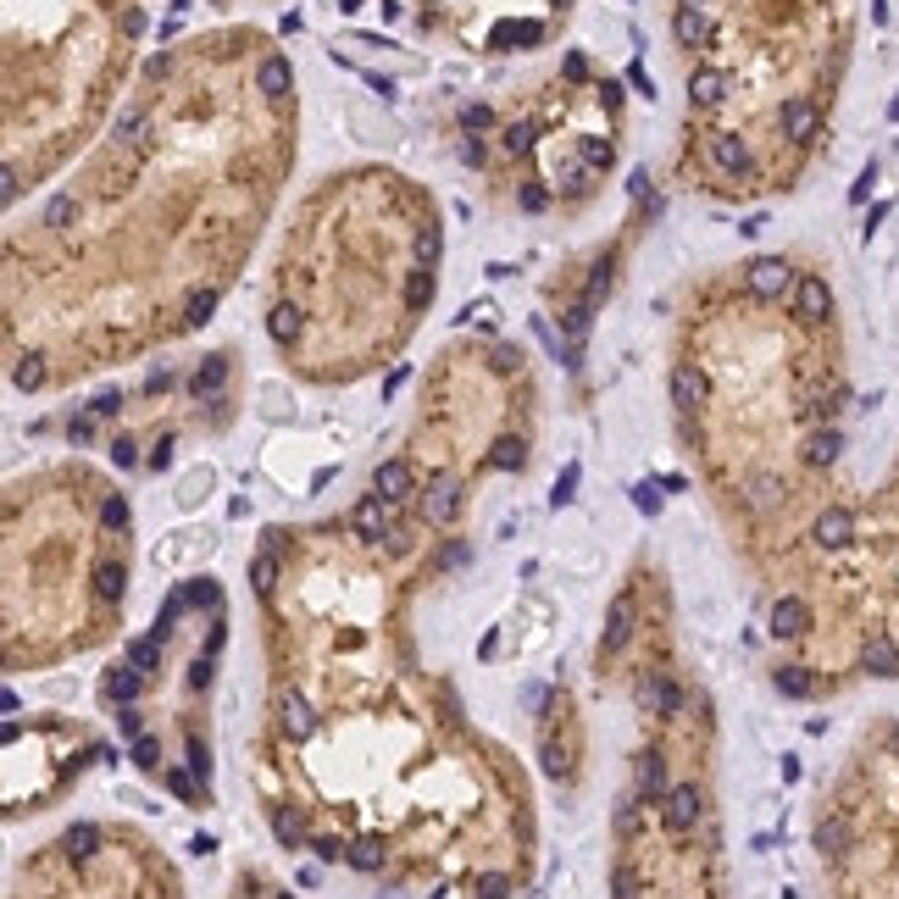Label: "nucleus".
<instances>
[{"label":"nucleus","instance_id":"3","mask_svg":"<svg viewBox=\"0 0 899 899\" xmlns=\"http://www.w3.org/2000/svg\"><path fill=\"white\" fill-rule=\"evenodd\" d=\"M856 34V0H667L683 78L672 183L717 206L806 189L833 145Z\"/></svg>","mask_w":899,"mask_h":899},{"label":"nucleus","instance_id":"9","mask_svg":"<svg viewBox=\"0 0 899 899\" xmlns=\"http://www.w3.org/2000/svg\"><path fill=\"white\" fill-rule=\"evenodd\" d=\"M539 377L516 339L455 334L416 377L400 445L372 466L367 489L411 505L434 534H461L489 478H523L539 450Z\"/></svg>","mask_w":899,"mask_h":899},{"label":"nucleus","instance_id":"5","mask_svg":"<svg viewBox=\"0 0 899 899\" xmlns=\"http://www.w3.org/2000/svg\"><path fill=\"white\" fill-rule=\"evenodd\" d=\"M767 589V633L783 650L772 689L827 699L899 683V450L872 484L811 516Z\"/></svg>","mask_w":899,"mask_h":899},{"label":"nucleus","instance_id":"4","mask_svg":"<svg viewBox=\"0 0 899 899\" xmlns=\"http://www.w3.org/2000/svg\"><path fill=\"white\" fill-rule=\"evenodd\" d=\"M445 211L422 178L350 162L295 201L267 267L261 328L306 389H356L389 372L439 300Z\"/></svg>","mask_w":899,"mask_h":899},{"label":"nucleus","instance_id":"6","mask_svg":"<svg viewBox=\"0 0 899 899\" xmlns=\"http://www.w3.org/2000/svg\"><path fill=\"white\" fill-rule=\"evenodd\" d=\"M7 672H44L117 639L133 578V505L78 455L39 461L0 495Z\"/></svg>","mask_w":899,"mask_h":899},{"label":"nucleus","instance_id":"12","mask_svg":"<svg viewBox=\"0 0 899 899\" xmlns=\"http://www.w3.org/2000/svg\"><path fill=\"white\" fill-rule=\"evenodd\" d=\"M12 899H183V883L139 827L73 822L17 866Z\"/></svg>","mask_w":899,"mask_h":899},{"label":"nucleus","instance_id":"10","mask_svg":"<svg viewBox=\"0 0 899 899\" xmlns=\"http://www.w3.org/2000/svg\"><path fill=\"white\" fill-rule=\"evenodd\" d=\"M827 899H899V717L861 733L817 806Z\"/></svg>","mask_w":899,"mask_h":899},{"label":"nucleus","instance_id":"8","mask_svg":"<svg viewBox=\"0 0 899 899\" xmlns=\"http://www.w3.org/2000/svg\"><path fill=\"white\" fill-rule=\"evenodd\" d=\"M145 0H0L7 211L67 178L139 78Z\"/></svg>","mask_w":899,"mask_h":899},{"label":"nucleus","instance_id":"1","mask_svg":"<svg viewBox=\"0 0 899 899\" xmlns=\"http://www.w3.org/2000/svg\"><path fill=\"white\" fill-rule=\"evenodd\" d=\"M300 162V78L261 23L201 28L139 67L89 156L0 245L17 395H62L195 339L233 295Z\"/></svg>","mask_w":899,"mask_h":899},{"label":"nucleus","instance_id":"14","mask_svg":"<svg viewBox=\"0 0 899 899\" xmlns=\"http://www.w3.org/2000/svg\"><path fill=\"white\" fill-rule=\"evenodd\" d=\"M112 755L84 722H67L56 711L44 717H12L7 722V817L17 822L23 811H44L94 767Z\"/></svg>","mask_w":899,"mask_h":899},{"label":"nucleus","instance_id":"2","mask_svg":"<svg viewBox=\"0 0 899 899\" xmlns=\"http://www.w3.org/2000/svg\"><path fill=\"white\" fill-rule=\"evenodd\" d=\"M667 406L739 561L767 583L849 478V339L817 251L705 267L672 311Z\"/></svg>","mask_w":899,"mask_h":899},{"label":"nucleus","instance_id":"16","mask_svg":"<svg viewBox=\"0 0 899 899\" xmlns=\"http://www.w3.org/2000/svg\"><path fill=\"white\" fill-rule=\"evenodd\" d=\"M206 7H251V0H206Z\"/></svg>","mask_w":899,"mask_h":899},{"label":"nucleus","instance_id":"15","mask_svg":"<svg viewBox=\"0 0 899 899\" xmlns=\"http://www.w3.org/2000/svg\"><path fill=\"white\" fill-rule=\"evenodd\" d=\"M650 217H655L650 167H639V172H633V206H628V222L611 233V240H594L589 251L566 256V261L555 267V278L544 283V306H550V317L561 322V339H566V345H583L589 322L600 317V306L611 300V290H617L622 267L633 261V251H639V240H644Z\"/></svg>","mask_w":899,"mask_h":899},{"label":"nucleus","instance_id":"11","mask_svg":"<svg viewBox=\"0 0 899 899\" xmlns=\"http://www.w3.org/2000/svg\"><path fill=\"white\" fill-rule=\"evenodd\" d=\"M245 367L233 345H217L189 367H156L133 389H106L84 406L94 422H112V461L123 472H167L178 439L189 434H228L240 416Z\"/></svg>","mask_w":899,"mask_h":899},{"label":"nucleus","instance_id":"13","mask_svg":"<svg viewBox=\"0 0 899 899\" xmlns=\"http://www.w3.org/2000/svg\"><path fill=\"white\" fill-rule=\"evenodd\" d=\"M416 34L472 62L539 56L573 28L578 0H411Z\"/></svg>","mask_w":899,"mask_h":899},{"label":"nucleus","instance_id":"7","mask_svg":"<svg viewBox=\"0 0 899 899\" xmlns=\"http://www.w3.org/2000/svg\"><path fill=\"white\" fill-rule=\"evenodd\" d=\"M439 133L500 217L578 222L622 167L628 94L589 51H561L511 89L445 101Z\"/></svg>","mask_w":899,"mask_h":899}]
</instances>
